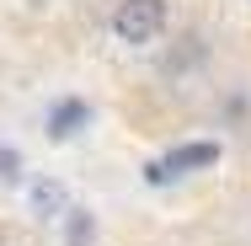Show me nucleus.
<instances>
[{"label": "nucleus", "instance_id": "nucleus-3", "mask_svg": "<svg viewBox=\"0 0 251 246\" xmlns=\"http://www.w3.org/2000/svg\"><path fill=\"white\" fill-rule=\"evenodd\" d=\"M86 129H91V102L86 97H59L49 107V118H43L49 145H70V139H80Z\"/></svg>", "mask_w": 251, "mask_h": 246}, {"label": "nucleus", "instance_id": "nucleus-2", "mask_svg": "<svg viewBox=\"0 0 251 246\" xmlns=\"http://www.w3.org/2000/svg\"><path fill=\"white\" fill-rule=\"evenodd\" d=\"M208 166H219V139H187V145H171L166 155H155L145 166V182L150 188H171V182H182L193 171H208Z\"/></svg>", "mask_w": 251, "mask_h": 246}, {"label": "nucleus", "instance_id": "nucleus-4", "mask_svg": "<svg viewBox=\"0 0 251 246\" xmlns=\"http://www.w3.org/2000/svg\"><path fill=\"white\" fill-rule=\"evenodd\" d=\"M27 203H32V214L43 219V225H53V219H70V188L59 182V177H32L27 182Z\"/></svg>", "mask_w": 251, "mask_h": 246}, {"label": "nucleus", "instance_id": "nucleus-1", "mask_svg": "<svg viewBox=\"0 0 251 246\" xmlns=\"http://www.w3.org/2000/svg\"><path fill=\"white\" fill-rule=\"evenodd\" d=\"M166 22H171V5H166V0H118V11H112V38H118L123 49H150V43H160Z\"/></svg>", "mask_w": 251, "mask_h": 246}, {"label": "nucleus", "instance_id": "nucleus-6", "mask_svg": "<svg viewBox=\"0 0 251 246\" xmlns=\"http://www.w3.org/2000/svg\"><path fill=\"white\" fill-rule=\"evenodd\" d=\"M16 177H22V155L0 145V182H16Z\"/></svg>", "mask_w": 251, "mask_h": 246}, {"label": "nucleus", "instance_id": "nucleus-5", "mask_svg": "<svg viewBox=\"0 0 251 246\" xmlns=\"http://www.w3.org/2000/svg\"><path fill=\"white\" fill-rule=\"evenodd\" d=\"M91 236H97L91 209H70V219H64V241H70V246H91Z\"/></svg>", "mask_w": 251, "mask_h": 246}]
</instances>
